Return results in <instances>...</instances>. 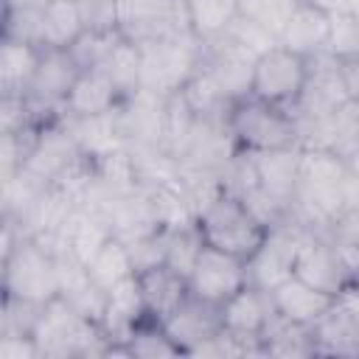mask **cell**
<instances>
[{"label": "cell", "mask_w": 359, "mask_h": 359, "mask_svg": "<svg viewBox=\"0 0 359 359\" xmlns=\"http://www.w3.org/2000/svg\"><path fill=\"white\" fill-rule=\"evenodd\" d=\"M194 224L205 244L244 261H250L264 247L272 230L261 216H255V210L241 199V194L224 185L196 208Z\"/></svg>", "instance_id": "obj_1"}, {"label": "cell", "mask_w": 359, "mask_h": 359, "mask_svg": "<svg viewBox=\"0 0 359 359\" xmlns=\"http://www.w3.org/2000/svg\"><path fill=\"white\" fill-rule=\"evenodd\" d=\"M224 129L236 151H244V154L300 146V126L294 112L283 107H272L250 93L227 104Z\"/></svg>", "instance_id": "obj_2"}, {"label": "cell", "mask_w": 359, "mask_h": 359, "mask_svg": "<svg viewBox=\"0 0 359 359\" xmlns=\"http://www.w3.org/2000/svg\"><path fill=\"white\" fill-rule=\"evenodd\" d=\"M3 294L48 303L59 294V261L56 252L31 236H22L11 252L3 255Z\"/></svg>", "instance_id": "obj_3"}, {"label": "cell", "mask_w": 359, "mask_h": 359, "mask_svg": "<svg viewBox=\"0 0 359 359\" xmlns=\"http://www.w3.org/2000/svg\"><path fill=\"white\" fill-rule=\"evenodd\" d=\"M309 76H311V59H306L283 45H272L252 65L250 95H255L272 107H283V109L294 112V107L300 104V98L306 93Z\"/></svg>", "instance_id": "obj_4"}, {"label": "cell", "mask_w": 359, "mask_h": 359, "mask_svg": "<svg viewBox=\"0 0 359 359\" xmlns=\"http://www.w3.org/2000/svg\"><path fill=\"white\" fill-rule=\"evenodd\" d=\"M81 67L76 65V59L70 56V50L65 48H42L39 56V67L25 90L36 118L42 123L59 121L65 115V101L79 79Z\"/></svg>", "instance_id": "obj_5"}, {"label": "cell", "mask_w": 359, "mask_h": 359, "mask_svg": "<svg viewBox=\"0 0 359 359\" xmlns=\"http://www.w3.org/2000/svg\"><path fill=\"white\" fill-rule=\"evenodd\" d=\"M250 283V269L244 258H236L224 250H216L210 244H202L191 272H188V289L191 294L208 300V303H227L241 286Z\"/></svg>", "instance_id": "obj_6"}, {"label": "cell", "mask_w": 359, "mask_h": 359, "mask_svg": "<svg viewBox=\"0 0 359 359\" xmlns=\"http://www.w3.org/2000/svg\"><path fill=\"white\" fill-rule=\"evenodd\" d=\"M292 275H297L300 280H306V283H311V286H317V289H323L334 297H342L353 286L351 272L342 264L334 244L311 227H306L303 236H300L294 264H292Z\"/></svg>", "instance_id": "obj_7"}, {"label": "cell", "mask_w": 359, "mask_h": 359, "mask_svg": "<svg viewBox=\"0 0 359 359\" xmlns=\"http://www.w3.org/2000/svg\"><path fill=\"white\" fill-rule=\"evenodd\" d=\"M165 331L171 334V339L180 345L182 356H194L205 342H210L222 328V306L208 303L196 294H188L165 320H163Z\"/></svg>", "instance_id": "obj_8"}, {"label": "cell", "mask_w": 359, "mask_h": 359, "mask_svg": "<svg viewBox=\"0 0 359 359\" xmlns=\"http://www.w3.org/2000/svg\"><path fill=\"white\" fill-rule=\"evenodd\" d=\"M300 151H303L300 146H289V149L250 154L255 185L266 191L272 199H278L280 205H286L289 210H292L297 182H300Z\"/></svg>", "instance_id": "obj_9"}, {"label": "cell", "mask_w": 359, "mask_h": 359, "mask_svg": "<svg viewBox=\"0 0 359 359\" xmlns=\"http://www.w3.org/2000/svg\"><path fill=\"white\" fill-rule=\"evenodd\" d=\"M331 17L334 14L317 8L309 0H297V6L289 11V17L278 34V45H283L306 59L325 53L328 34H331Z\"/></svg>", "instance_id": "obj_10"}, {"label": "cell", "mask_w": 359, "mask_h": 359, "mask_svg": "<svg viewBox=\"0 0 359 359\" xmlns=\"http://www.w3.org/2000/svg\"><path fill=\"white\" fill-rule=\"evenodd\" d=\"M123 104H126V98L121 95V90L115 87L109 73L104 67H93V70L79 73V79L65 101V115L67 118H98V115L118 112Z\"/></svg>", "instance_id": "obj_11"}, {"label": "cell", "mask_w": 359, "mask_h": 359, "mask_svg": "<svg viewBox=\"0 0 359 359\" xmlns=\"http://www.w3.org/2000/svg\"><path fill=\"white\" fill-rule=\"evenodd\" d=\"M269 297L280 317H286L289 323H297V325H309V328L317 325L320 317L339 300V297L300 280L297 275L283 278L275 289H269Z\"/></svg>", "instance_id": "obj_12"}, {"label": "cell", "mask_w": 359, "mask_h": 359, "mask_svg": "<svg viewBox=\"0 0 359 359\" xmlns=\"http://www.w3.org/2000/svg\"><path fill=\"white\" fill-rule=\"evenodd\" d=\"M275 317V306L266 289L247 283L241 286L227 303H222V323L224 331L241 337V339H261L264 328Z\"/></svg>", "instance_id": "obj_13"}, {"label": "cell", "mask_w": 359, "mask_h": 359, "mask_svg": "<svg viewBox=\"0 0 359 359\" xmlns=\"http://www.w3.org/2000/svg\"><path fill=\"white\" fill-rule=\"evenodd\" d=\"M137 283H140V292H143L146 314L160 320V323L191 294L188 278L182 272H177L174 266H168L165 261L137 269Z\"/></svg>", "instance_id": "obj_14"}, {"label": "cell", "mask_w": 359, "mask_h": 359, "mask_svg": "<svg viewBox=\"0 0 359 359\" xmlns=\"http://www.w3.org/2000/svg\"><path fill=\"white\" fill-rule=\"evenodd\" d=\"M146 317L143 292L137 283V272L115 283L104 292V311H101V328L109 337V342H121L137 320Z\"/></svg>", "instance_id": "obj_15"}, {"label": "cell", "mask_w": 359, "mask_h": 359, "mask_svg": "<svg viewBox=\"0 0 359 359\" xmlns=\"http://www.w3.org/2000/svg\"><path fill=\"white\" fill-rule=\"evenodd\" d=\"M107 356H129V359H165V356H182L180 345L171 339L165 325L154 317H143L132 325V331L121 342H109Z\"/></svg>", "instance_id": "obj_16"}, {"label": "cell", "mask_w": 359, "mask_h": 359, "mask_svg": "<svg viewBox=\"0 0 359 359\" xmlns=\"http://www.w3.org/2000/svg\"><path fill=\"white\" fill-rule=\"evenodd\" d=\"M182 14L191 36L199 45H213L238 20V0H182Z\"/></svg>", "instance_id": "obj_17"}, {"label": "cell", "mask_w": 359, "mask_h": 359, "mask_svg": "<svg viewBox=\"0 0 359 359\" xmlns=\"http://www.w3.org/2000/svg\"><path fill=\"white\" fill-rule=\"evenodd\" d=\"M314 331V348L317 353L325 356H359V325L353 320V314L345 309L342 300H337L317 325H311Z\"/></svg>", "instance_id": "obj_18"}, {"label": "cell", "mask_w": 359, "mask_h": 359, "mask_svg": "<svg viewBox=\"0 0 359 359\" xmlns=\"http://www.w3.org/2000/svg\"><path fill=\"white\" fill-rule=\"evenodd\" d=\"M42 45L3 39L0 45V90L3 93H25L36 67H39Z\"/></svg>", "instance_id": "obj_19"}, {"label": "cell", "mask_w": 359, "mask_h": 359, "mask_svg": "<svg viewBox=\"0 0 359 359\" xmlns=\"http://www.w3.org/2000/svg\"><path fill=\"white\" fill-rule=\"evenodd\" d=\"M79 0H48L42 8V48H70L84 34Z\"/></svg>", "instance_id": "obj_20"}, {"label": "cell", "mask_w": 359, "mask_h": 359, "mask_svg": "<svg viewBox=\"0 0 359 359\" xmlns=\"http://www.w3.org/2000/svg\"><path fill=\"white\" fill-rule=\"evenodd\" d=\"M137 269H135V261H132V252H129V244L121 238V236H109L101 247H98V252L90 258V264H87V275L93 278V283L98 286V289H112L115 283H121L123 278H129V275H135Z\"/></svg>", "instance_id": "obj_21"}, {"label": "cell", "mask_w": 359, "mask_h": 359, "mask_svg": "<svg viewBox=\"0 0 359 359\" xmlns=\"http://www.w3.org/2000/svg\"><path fill=\"white\" fill-rule=\"evenodd\" d=\"M121 39H123L121 28L118 31H84L67 50L81 70H93V67H101L107 62V56L112 53V48Z\"/></svg>", "instance_id": "obj_22"}, {"label": "cell", "mask_w": 359, "mask_h": 359, "mask_svg": "<svg viewBox=\"0 0 359 359\" xmlns=\"http://www.w3.org/2000/svg\"><path fill=\"white\" fill-rule=\"evenodd\" d=\"M294 6H297V0H238V17L266 28L278 39V34Z\"/></svg>", "instance_id": "obj_23"}, {"label": "cell", "mask_w": 359, "mask_h": 359, "mask_svg": "<svg viewBox=\"0 0 359 359\" xmlns=\"http://www.w3.org/2000/svg\"><path fill=\"white\" fill-rule=\"evenodd\" d=\"M325 53L334 59H353L359 56V20L351 14H334L331 17V34Z\"/></svg>", "instance_id": "obj_24"}, {"label": "cell", "mask_w": 359, "mask_h": 359, "mask_svg": "<svg viewBox=\"0 0 359 359\" xmlns=\"http://www.w3.org/2000/svg\"><path fill=\"white\" fill-rule=\"evenodd\" d=\"M87 31H118L121 28V0H79Z\"/></svg>", "instance_id": "obj_25"}, {"label": "cell", "mask_w": 359, "mask_h": 359, "mask_svg": "<svg viewBox=\"0 0 359 359\" xmlns=\"http://www.w3.org/2000/svg\"><path fill=\"white\" fill-rule=\"evenodd\" d=\"M0 359H39V345L34 334L0 331Z\"/></svg>", "instance_id": "obj_26"}, {"label": "cell", "mask_w": 359, "mask_h": 359, "mask_svg": "<svg viewBox=\"0 0 359 359\" xmlns=\"http://www.w3.org/2000/svg\"><path fill=\"white\" fill-rule=\"evenodd\" d=\"M337 67H339V79H342V90H345L348 101L359 107V56L337 59Z\"/></svg>", "instance_id": "obj_27"}, {"label": "cell", "mask_w": 359, "mask_h": 359, "mask_svg": "<svg viewBox=\"0 0 359 359\" xmlns=\"http://www.w3.org/2000/svg\"><path fill=\"white\" fill-rule=\"evenodd\" d=\"M309 3H314L317 8H323L328 14H345L348 11V0H309Z\"/></svg>", "instance_id": "obj_28"}, {"label": "cell", "mask_w": 359, "mask_h": 359, "mask_svg": "<svg viewBox=\"0 0 359 359\" xmlns=\"http://www.w3.org/2000/svg\"><path fill=\"white\" fill-rule=\"evenodd\" d=\"M339 300L345 303V309L353 314V320H356V325H359V292H356V289H348Z\"/></svg>", "instance_id": "obj_29"}, {"label": "cell", "mask_w": 359, "mask_h": 359, "mask_svg": "<svg viewBox=\"0 0 359 359\" xmlns=\"http://www.w3.org/2000/svg\"><path fill=\"white\" fill-rule=\"evenodd\" d=\"M345 165H348V171H351V174H356V177H359V146H353V149L345 154Z\"/></svg>", "instance_id": "obj_30"}, {"label": "cell", "mask_w": 359, "mask_h": 359, "mask_svg": "<svg viewBox=\"0 0 359 359\" xmlns=\"http://www.w3.org/2000/svg\"><path fill=\"white\" fill-rule=\"evenodd\" d=\"M345 14H351V17L359 20V0H348V11Z\"/></svg>", "instance_id": "obj_31"}, {"label": "cell", "mask_w": 359, "mask_h": 359, "mask_svg": "<svg viewBox=\"0 0 359 359\" xmlns=\"http://www.w3.org/2000/svg\"><path fill=\"white\" fill-rule=\"evenodd\" d=\"M351 289H356V292H359V272H356V278H353V286H351Z\"/></svg>", "instance_id": "obj_32"}]
</instances>
